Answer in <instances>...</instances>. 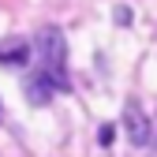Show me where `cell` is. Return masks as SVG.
I'll return each mask as SVG.
<instances>
[{
	"instance_id": "cell-2",
	"label": "cell",
	"mask_w": 157,
	"mask_h": 157,
	"mask_svg": "<svg viewBox=\"0 0 157 157\" xmlns=\"http://www.w3.org/2000/svg\"><path fill=\"white\" fill-rule=\"evenodd\" d=\"M60 90H67V78H64V75H52V71H45V67H41V71H34V75L26 78V97H30L34 105L52 101Z\"/></svg>"
},
{
	"instance_id": "cell-1",
	"label": "cell",
	"mask_w": 157,
	"mask_h": 157,
	"mask_svg": "<svg viewBox=\"0 0 157 157\" xmlns=\"http://www.w3.org/2000/svg\"><path fill=\"white\" fill-rule=\"evenodd\" d=\"M37 52H41V60H45V71L64 75L67 52H64V34L56 26H41V30H37Z\"/></svg>"
},
{
	"instance_id": "cell-3",
	"label": "cell",
	"mask_w": 157,
	"mask_h": 157,
	"mask_svg": "<svg viewBox=\"0 0 157 157\" xmlns=\"http://www.w3.org/2000/svg\"><path fill=\"white\" fill-rule=\"evenodd\" d=\"M124 124H127V131H131V142H135V146H146V142H150V120L142 116V109L135 105V101L124 109Z\"/></svg>"
},
{
	"instance_id": "cell-5",
	"label": "cell",
	"mask_w": 157,
	"mask_h": 157,
	"mask_svg": "<svg viewBox=\"0 0 157 157\" xmlns=\"http://www.w3.org/2000/svg\"><path fill=\"white\" fill-rule=\"evenodd\" d=\"M112 135H116V127H112V124H105L101 131H97V142H101V146H112Z\"/></svg>"
},
{
	"instance_id": "cell-4",
	"label": "cell",
	"mask_w": 157,
	"mask_h": 157,
	"mask_svg": "<svg viewBox=\"0 0 157 157\" xmlns=\"http://www.w3.org/2000/svg\"><path fill=\"white\" fill-rule=\"evenodd\" d=\"M26 60H30V45L23 37H11L0 45V64H26Z\"/></svg>"
}]
</instances>
